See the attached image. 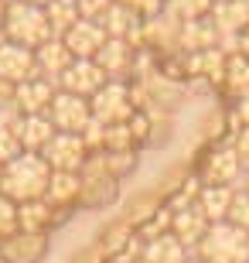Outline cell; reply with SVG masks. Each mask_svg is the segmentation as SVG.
Segmentation results:
<instances>
[{
    "label": "cell",
    "instance_id": "6da1fadb",
    "mask_svg": "<svg viewBox=\"0 0 249 263\" xmlns=\"http://www.w3.org/2000/svg\"><path fill=\"white\" fill-rule=\"evenodd\" d=\"M48 178H51V167L45 164V157L24 151V154H17L14 161L4 164V175H0V195H7L14 205L45 198V192H48Z\"/></svg>",
    "mask_w": 249,
    "mask_h": 263
},
{
    "label": "cell",
    "instance_id": "7a4b0ae2",
    "mask_svg": "<svg viewBox=\"0 0 249 263\" xmlns=\"http://www.w3.org/2000/svg\"><path fill=\"white\" fill-rule=\"evenodd\" d=\"M4 38L34 51V48H41L45 41H51L55 34H51L45 7H34V4H24V0H10L7 17H4Z\"/></svg>",
    "mask_w": 249,
    "mask_h": 263
},
{
    "label": "cell",
    "instance_id": "3957f363",
    "mask_svg": "<svg viewBox=\"0 0 249 263\" xmlns=\"http://www.w3.org/2000/svg\"><path fill=\"white\" fill-rule=\"evenodd\" d=\"M195 253L205 263H249V233L232 222H215Z\"/></svg>",
    "mask_w": 249,
    "mask_h": 263
},
{
    "label": "cell",
    "instance_id": "277c9868",
    "mask_svg": "<svg viewBox=\"0 0 249 263\" xmlns=\"http://www.w3.org/2000/svg\"><path fill=\"white\" fill-rule=\"evenodd\" d=\"M89 109H92V120L103 123V127L130 123V117H133V92L123 82H106L96 96L89 99Z\"/></svg>",
    "mask_w": 249,
    "mask_h": 263
},
{
    "label": "cell",
    "instance_id": "5b68a950",
    "mask_svg": "<svg viewBox=\"0 0 249 263\" xmlns=\"http://www.w3.org/2000/svg\"><path fill=\"white\" fill-rule=\"evenodd\" d=\"M41 157H45V164H48L51 171L82 175L86 157H89V147H86V140H82V134H55L48 144H45Z\"/></svg>",
    "mask_w": 249,
    "mask_h": 263
},
{
    "label": "cell",
    "instance_id": "8992f818",
    "mask_svg": "<svg viewBox=\"0 0 249 263\" xmlns=\"http://www.w3.org/2000/svg\"><path fill=\"white\" fill-rule=\"evenodd\" d=\"M45 117L51 120V127H55L58 134H82V130L92 123V109H89V99L58 89Z\"/></svg>",
    "mask_w": 249,
    "mask_h": 263
},
{
    "label": "cell",
    "instance_id": "52a82bcc",
    "mask_svg": "<svg viewBox=\"0 0 249 263\" xmlns=\"http://www.w3.org/2000/svg\"><path fill=\"white\" fill-rule=\"evenodd\" d=\"M103 86H106V72L96 65V59H75L65 68V76L58 79L62 92H72V96L82 99H92Z\"/></svg>",
    "mask_w": 249,
    "mask_h": 263
},
{
    "label": "cell",
    "instance_id": "ba28073f",
    "mask_svg": "<svg viewBox=\"0 0 249 263\" xmlns=\"http://www.w3.org/2000/svg\"><path fill=\"white\" fill-rule=\"evenodd\" d=\"M34 76H38L34 51L24 48V45H14V41H0V79L17 89L21 82H28Z\"/></svg>",
    "mask_w": 249,
    "mask_h": 263
},
{
    "label": "cell",
    "instance_id": "9c48e42d",
    "mask_svg": "<svg viewBox=\"0 0 249 263\" xmlns=\"http://www.w3.org/2000/svg\"><path fill=\"white\" fill-rule=\"evenodd\" d=\"M181 28H184V21L164 7L144 21V41L157 51H174L181 45Z\"/></svg>",
    "mask_w": 249,
    "mask_h": 263
},
{
    "label": "cell",
    "instance_id": "30bf717a",
    "mask_svg": "<svg viewBox=\"0 0 249 263\" xmlns=\"http://www.w3.org/2000/svg\"><path fill=\"white\" fill-rule=\"evenodd\" d=\"M62 41H65V48L72 51V59H96L99 48L106 45V31L99 28V21L79 17L75 24L62 34Z\"/></svg>",
    "mask_w": 249,
    "mask_h": 263
},
{
    "label": "cell",
    "instance_id": "8fae6325",
    "mask_svg": "<svg viewBox=\"0 0 249 263\" xmlns=\"http://www.w3.org/2000/svg\"><path fill=\"white\" fill-rule=\"evenodd\" d=\"M208 226L212 222L201 215V209L195 202L181 205V209L171 215V236L184 246V250H198V243L205 239V233H208Z\"/></svg>",
    "mask_w": 249,
    "mask_h": 263
},
{
    "label": "cell",
    "instance_id": "7c38bea8",
    "mask_svg": "<svg viewBox=\"0 0 249 263\" xmlns=\"http://www.w3.org/2000/svg\"><path fill=\"white\" fill-rule=\"evenodd\" d=\"M99 28L106 31V38H116V41H130V45L144 41V21H140V14H133L123 4H113V7L106 10L103 17H99Z\"/></svg>",
    "mask_w": 249,
    "mask_h": 263
},
{
    "label": "cell",
    "instance_id": "4fadbf2b",
    "mask_svg": "<svg viewBox=\"0 0 249 263\" xmlns=\"http://www.w3.org/2000/svg\"><path fill=\"white\" fill-rule=\"evenodd\" d=\"M55 82H48V79H28V82H21L17 89H14V103H17L21 117H41V113H48L51 99H55Z\"/></svg>",
    "mask_w": 249,
    "mask_h": 263
},
{
    "label": "cell",
    "instance_id": "5bb4252c",
    "mask_svg": "<svg viewBox=\"0 0 249 263\" xmlns=\"http://www.w3.org/2000/svg\"><path fill=\"white\" fill-rule=\"evenodd\" d=\"M48 253V239L45 233H14L0 243V260L4 263H38Z\"/></svg>",
    "mask_w": 249,
    "mask_h": 263
},
{
    "label": "cell",
    "instance_id": "9a60e30c",
    "mask_svg": "<svg viewBox=\"0 0 249 263\" xmlns=\"http://www.w3.org/2000/svg\"><path fill=\"white\" fill-rule=\"evenodd\" d=\"M242 161L236 154V147H219L215 154L205 161V185H222V188H232L242 175Z\"/></svg>",
    "mask_w": 249,
    "mask_h": 263
},
{
    "label": "cell",
    "instance_id": "2e32d148",
    "mask_svg": "<svg viewBox=\"0 0 249 263\" xmlns=\"http://www.w3.org/2000/svg\"><path fill=\"white\" fill-rule=\"evenodd\" d=\"M34 62H38V76L58 86V79L65 76V68L75 59H72V51L65 48L62 38H51V41H45L41 48H34Z\"/></svg>",
    "mask_w": 249,
    "mask_h": 263
},
{
    "label": "cell",
    "instance_id": "e0dca14e",
    "mask_svg": "<svg viewBox=\"0 0 249 263\" xmlns=\"http://www.w3.org/2000/svg\"><path fill=\"white\" fill-rule=\"evenodd\" d=\"M14 134H17V140H21V147H24V151L41 154V151H45V144H48L58 130L51 127V120L41 113V117H21L17 127H14Z\"/></svg>",
    "mask_w": 249,
    "mask_h": 263
},
{
    "label": "cell",
    "instance_id": "ac0fdd59",
    "mask_svg": "<svg viewBox=\"0 0 249 263\" xmlns=\"http://www.w3.org/2000/svg\"><path fill=\"white\" fill-rule=\"evenodd\" d=\"M232 195L236 188H222V185H205L195 198V205L201 209V215L208 219L212 226L215 222H225L229 219V209H232Z\"/></svg>",
    "mask_w": 249,
    "mask_h": 263
},
{
    "label": "cell",
    "instance_id": "d6986e66",
    "mask_svg": "<svg viewBox=\"0 0 249 263\" xmlns=\"http://www.w3.org/2000/svg\"><path fill=\"white\" fill-rule=\"evenodd\" d=\"M96 65L106 72V79H116L123 76L126 68L133 65V45L130 41H116V38H106V45L99 48L96 55Z\"/></svg>",
    "mask_w": 249,
    "mask_h": 263
},
{
    "label": "cell",
    "instance_id": "ffe728a7",
    "mask_svg": "<svg viewBox=\"0 0 249 263\" xmlns=\"http://www.w3.org/2000/svg\"><path fill=\"white\" fill-rule=\"evenodd\" d=\"M184 260H188V250L171 236V229L161 236H150V243L140 253V263H184Z\"/></svg>",
    "mask_w": 249,
    "mask_h": 263
},
{
    "label": "cell",
    "instance_id": "44dd1931",
    "mask_svg": "<svg viewBox=\"0 0 249 263\" xmlns=\"http://www.w3.org/2000/svg\"><path fill=\"white\" fill-rule=\"evenodd\" d=\"M51 222H55V205L45 202V198L17 205V229L21 233H45Z\"/></svg>",
    "mask_w": 249,
    "mask_h": 263
},
{
    "label": "cell",
    "instance_id": "7402d4cb",
    "mask_svg": "<svg viewBox=\"0 0 249 263\" xmlns=\"http://www.w3.org/2000/svg\"><path fill=\"white\" fill-rule=\"evenodd\" d=\"M215 41H219V31L212 24V17H198V21H184L181 28V45L178 48L184 51H205V48H215Z\"/></svg>",
    "mask_w": 249,
    "mask_h": 263
},
{
    "label": "cell",
    "instance_id": "603a6c76",
    "mask_svg": "<svg viewBox=\"0 0 249 263\" xmlns=\"http://www.w3.org/2000/svg\"><path fill=\"white\" fill-rule=\"evenodd\" d=\"M79 192H82V175L51 171L48 192H45V202H51V205H68V202H75V198H79Z\"/></svg>",
    "mask_w": 249,
    "mask_h": 263
},
{
    "label": "cell",
    "instance_id": "cb8c5ba5",
    "mask_svg": "<svg viewBox=\"0 0 249 263\" xmlns=\"http://www.w3.org/2000/svg\"><path fill=\"white\" fill-rule=\"evenodd\" d=\"M222 79H225V86H229L236 96H249V59L242 55V51H236V55L225 59Z\"/></svg>",
    "mask_w": 249,
    "mask_h": 263
},
{
    "label": "cell",
    "instance_id": "d4e9b609",
    "mask_svg": "<svg viewBox=\"0 0 249 263\" xmlns=\"http://www.w3.org/2000/svg\"><path fill=\"white\" fill-rule=\"evenodd\" d=\"M45 14H48L51 34L62 38V34H65V31L79 21V4H75V0H51L48 7H45Z\"/></svg>",
    "mask_w": 249,
    "mask_h": 263
},
{
    "label": "cell",
    "instance_id": "484cf974",
    "mask_svg": "<svg viewBox=\"0 0 249 263\" xmlns=\"http://www.w3.org/2000/svg\"><path fill=\"white\" fill-rule=\"evenodd\" d=\"M133 123H116V127H106V137H103V147L106 154H126L133 147Z\"/></svg>",
    "mask_w": 249,
    "mask_h": 263
},
{
    "label": "cell",
    "instance_id": "4316f807",
    "mask_svg": "<svg viewBox=\"0 0 249 263\" xmlns=\"http://www.w3.org/2000/svg\"><path fill=\"white\" fill-rule=\"evenodd\" d=\"M164 7L178 14L181 21H198V17H208L215 0H164Z\"/></svg>",
    "mask_w": 249,
    "mask_h": 263
},
{
    "label": "cell",
    "instance_id": "83f0119b",
    "mask_svg": "<svg viewBox=\"0 0 249 263\" xmlns=\"http://www.w3.org/2000/svg\"><path fill=\"white\" fill-rule=\"evenodd\" d=\"M225 222L239 226V229H246L249 233V195L246 188H236V195H232V209H229V219Z\"/></svg>",
    "mask_w": 249,
    "mask_h": 263
},
{
    "label": "cell",
    "instance_id": "f1b7e54d",
    "mask_svg": "<svg viewBox=\"0 0 249 263\" xmlns=\"http://www.w3.org/2000/svg\"><path fill=\"white\" fill-rule=\"evenodd\" d=\"M14 233H17V205L7 195H0V239H7Z\"/></svg>",
    "mask_w": 249,
    "mask_h": 263
},
{
    "label": "cell",
    "instance_id": "f546056e",
    "mask_svg": "<svg viewBox=\"0 0 249 263\" xmlns=\"http://www.w3.org/2000/svg\"><path fill=\"white\" fill-rule=\"evenodd\" d=\"M17 154H24V147H21L17 134H14V130H0V164L14 161Z\"/></svg>",
    "mask_w": 249,
    "mask_h": 263
},
{
    "label": "cell",
    "instance_id": "4dcf8cb0",
    "mask_svg": "<svg viewBox=\"0 0 249 263\" xmlns=\"http://www.w3.org/2000/svg\"><path fill=\"white\" fill-rule=\"evenodd\" d=\"M79 4V17H86V21H99L106 14V10L113 7L116 0H75Z\"/></svg>",
    "mask_w": 249,
    "mask_h": 263
},
{
    "label": "cell",
    "instance_id": "1f68e13d",
    "mask_svg": "<svg viewBox=\"0 0 249 263\" xmlns=\"http://www.w3.org/2000/svg\"><path fill=\"white\" fill-rule=\"evenodd\" d=\"M116 4H123V7H130L133 14H140V17H150V14L164 10V0H116Z\"/></svg>",
    "mask_w": 249,
    "mask_h": 263
},
{
    "label": "cell",
    "instance_id": "d6a6232c",
    "mask_svg": "<svg viewBox=\"0 0 249 263\" xmlns=\"http://www.w3.org/2000/svg\"><path fill=\"white\" fill-rule=\"evenodd\" d=\"M232 147H236L239 161L249 167V127H242V130H239V137H236V144H232Z\"/></svg>",
    "mask_w": 249,
    "mask_h": 263
},
{
    "label": "cell",
    "instance_id": "836d02e7",
    "mask_svg": "<svg viewBox=\"0 0 249 263\" xmlns=\"http://www.w3.org/2000/svg\"><path fill=\"white\" fill-rule=\"evenodd\" d=\"M10 96H14V86H7V82L0 79V99H10Z\"/></svg>",
    "mask_w": 249,
    "mask_h": 263
},
{
    "label": "cell",
    "instance_id": "e575fe53",
    "mask_svg": "<svg viewBox=\"0 0 249 263\" xmlns=\"http://www.w3.org/2000/svg\"><path fill=\"white\" fill-rule=\"evenodd\" d=\"M239 51H242V55H246V59H249V28H246V34H242V38H239Z\"/></svg>",
    "mask_w": 249,
    "mask_h": 263
},
{
    "label": "cell",
    "instance_id": "d590c367",
    "mask_svg": "<svg viewBox=\"0 0 249 263\" xmlns=\"http://www.w3.org/2000/svg\"><path fill=\"white\" fill-rule=\"evenodd\" d=\"M4 17H7V4L0 0V34H4Z\"/></svg>",
    "mask_w": 249,
    "mask_h": 263
},
{
    "label": "cell",
    "instance_id": "8d00e7d4",
    "mask_svg": "<svg viewBox=\"0 0 249 263\" xmlns=\"http://www.w3.org/2000/svg\"><path fill=\"white\" fill-rule=\"evenodd\" d=\"M24 4H34V7H48L51 0H24Z\"/></svg>",
    "mask_w": 249,
    "mask_h": 263
},
{
    "label": "cell",
    "instance_id": "74e56055",
    "mask_svg": "<svg viewBox=\"0 0 249 263\" xmlns=\"http://www.w3.org/2000/svg\"><path fill=\"white\" fill-rule=\"evenodd\" d=\"M184 263H205V260H198V256H188V260H184Z\"/></svg>",
    "mask_w": 249,
    "mask_h": 263
},
{
    "label": "cell",
    "instance_id": "f35d334b",
    "mask_svg": "<svg viewBox=\"0 0 249 263\" xmlns=\"http://www.w3.org/2000/svg\"><path fill=\"white\" fill-rule=\"evenodd\" d=\"M246 195H249V175H246Z\"/></svg>",
    "mask_w": 249,
    "mask_h": 263
},
{
    "label": "cell",
    "instance_id": "ab89813d",
    "mask_svg": "<svg viewBox=\"0 0 249 263\" xmlns=\"http://www.w3.org/2000/svg\"><path fill=\"white\" fill-rule=\"evenodd\" d=\"M215 4H229V0H215Z\"/></svg>",
    "mask_w": 249,
    "mask_h": 263
},
{
    "label": "cell",
    "instance_id": "60d3db41",
    "mask_svg": "<svg viewBox=\"0 0 249 263\" xmlns=\"http://www.w3.org/2000/svg\"><path fill=\"white\" fill-rule=\"evenodd\" d=\"M0 175H4V164H0Z\"/></svg>",
    "mask_w": 249,
    "mask_h": 263
}]
</instances>
